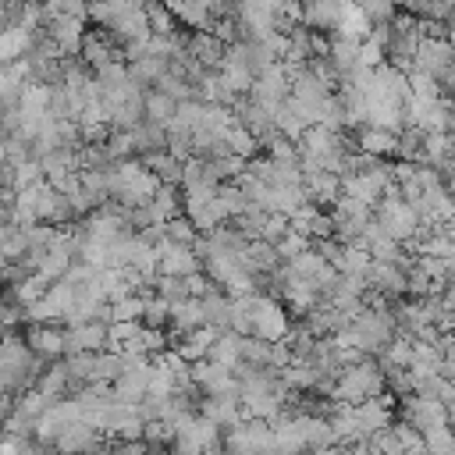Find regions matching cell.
<instances>
[{"label": "cell", "instance_id": "obj_7", "mask_svg": "<svg viewBox=\"0 0 455 455\" xmlns=\"http://www.w3.org/2000/svg\"><path fill=\"white\" fill-rule=\"evenodd\" d=\"M43 36L64 53V57H75L78 46H82V36H85V21L71 18V14H50L43 21Z\"/></svg>", "mask_w": 455, "mask_h": 455}, {"label": "cell", "instance_id": "obj_11", "mask_svg": "<svg viewBox=\"0 0 455 455\" xmlns=\"http://www.w3.org/2000/svg\"><path fill=\"white\" fill-rule=\"evenodd\" d=\"M213 338H217V334H213L210 327H196V331H188V334H178V338L171 341V352H174L178 359H185V363H199V359H206Z\"/></svg>", "mask_w": 455, "mask_h": 455}, {"label": "cell", "instance_id": "obj_4", "mask_svg": "<svg viewBox=\"0 0 455 455\" xmlns=\"http://www.w3.org/2000/svg\"><path fill=\"white\" fill-rule=\"evenodd\" d=\"M373 220L380 224V231H384L387 238H395V242H402V245H409V242L416 238V228H419V217H416L412 206L402 203V199H377Z\"/></svg>", "mask_w": 455, "mask_h": 455}, {"label": "cell", "instance_id": "obj_10", "mask_svg": "<svg viewBox=\"0 0 455 455\" xmlns=\"http://www.w3.org/2000/svg\"><path fill=\"white\" fill-rule=\"evenodd\" d=\"M107 348V323L85 320L75 327H64V355L71 352H103Z\"/></svg>", "mask_w": 455, "mask_h": 455}, {"label": "cell", "instance_id": "obj_13", "mask_svg": "<svg viewBox=\"0 0 455 455\" xmlns=\"http://www.w3.org/2000/svg\"><path fill=\"white\" fill-rule=\"evenodd\" d=\"M132 149H135V160L139 156H146V153H160L164 146H167V128H160V124H149V121H139L132 132Z\"/></svg>", "mask_w": 455, "mask_h": 455}, {"label": "cell", "instance_id": "obj_8", "mask_svg": "<svg viewBox=\"0 0 455 455\" xmlns=\"http://www.w3.org/2000/svg\"><path fill=\"white\" fill-rule=\"evenodd\" d=\"M196 416L210 419L217 430H228V427H235L238 419H245V416H242V405H238V395H203Z\"/></svg>", "mask_w": 455, "mask_h": 455}, {"label": "cell", "instance_id": "obj_2", "mask_svg": "<svg viewBox=\"0 0 455 455\" xmlns=\"http://www.w3.org/2000/svg\"><path fill=\"white\" fill-rule=\"evenodd\" d=\"M395 416H398L405 427H412L416 434H430V430H437V427H448L451 409L441 405V402H434V398L405 395V398L395 402Z\"/></svg>", "mask_w": 455, "mask_h": 455}, {"label": "cell", "instance_id": "obj_26", "mask_svg": "<svg viewBox=\"0 0 455 455\" xmlns=\"http://www.w3.org/2000/svg\"><path fill=\"white\" fill-rule=\"evenodd\" d=\"M21 455H50V451H46V448H39V444H36V441H32V444H28V448H25V451H21Z\"/></svg>", "mask_w": 455, "mask_h": 455}, {"label": "cell", "instance_id": "obj_9", "mask_svg": "<svg viewBox=\"0 0 455 455\" xmlns=\"http://www.w3.org/2000/svg\"><path fill=\"white\" fill-rule=\"evenodd\" d=\"M199 270V256L188 249V245H171V242H160L156 245V274H167V277H188Z\"/></svg>", "mask_w": 455, "mask_h": 455}, {"label": "cell", "instance_id": "obj_25", "mask_svg": "<svg viewBox=\"0 0 455 455\" xmlns=\"http://www.w3.org/2000/svg\"><path fill=\"white\" fill-rule=\"evenodd\" d=\"M320 455H352V448H348V444H331V448L320 451Z\"/></svg>", "mask_w": 455, "mask_h": 455}, {"label": "cell", "instance_id": "obj_24", "mask_svg": "<svg viewBox=\"0 0 455 455\" xmlns=\"http://www.w3.org/2000/svg\"><path fill=\"white\" fill-rule=\"evenodd\" d=\"M32 441L28 437H18V434H0V455H21Z\"/></svg>", "mask_w": 455, "mask_h": 455}, {"label": "cell", "instance_id": "obj_14", "mask_svg": "<svg viewBox=\"0 0 455 455\" xmlns=\"http://www.w3.org/2000/svg\"><path fill=\"white\" fill-rule=\"evenodd\" d=\"M174 107H178V103H174L171 96L156 92V89H146V92H142V121H149V124L167 128L171 117H174Z\"/></svg>", "mask_w": 455, "mask_h": 455}, {"label": "cell", "instance_id": "obj_1", "mask_svg": "<svg viewBox=\"0 0 455 455\" xmlns=\"http://www.w3.org/2000/svg\"><path fill=\"white\" fill-rule=\"evenodd\" d=\"M377 395H387V391H384V373L377 370L373 355H366L355 366H345L334 380V391H331V398L338 405H359V402L377 398Z\"/></svg>", "mask_w": 455, "mask_h": 455}, {"label": "cell", "instance_id": "obj_18", "mask_svg": "<svg viewBox=\"0 0 455 455\" xmlns=\"http://www.w3.org/2000/svg\"><path fill=\"white\" fill-rule=\"evenodd\" d=\"M352 4H355V11L366 18V25H370V28H377V25H387V21L398 14L395 0H352Z\"/></svg>", "mask_w": 455, "mask_h": 455}, {"label": "cell", "instance_id": "obj_20", "mask_svg": "<svg viewBox=\"0 0 455 455\" xmlns=\"http://www.w3.org/2000/svg\"><path fill=\"white\" fill-rule=\"evenodd\" d=\"M423 451L427 455H455V434H451V427H437V430L423 434Z\"/></svg>", "mask_w": 455, "mask_h": 455}, {"label": "cell", "instance_id": "obj_28", "mask_svg": "<svg viewBox=\"0 0 455 455\" xmlns=\"http://www.w3.org/2000/svg\"><path fill=\"white\" fill-rule=\"evenodd\" d=\"M419 455H427V451H419Z\"/></svg>", "mask_w": 455, "mask_h": 455}, {"label": "cell", "instance_id": "obj_12", "mask_svg": "<svg viewBox=\"0 0 455 455\" xmlns=\"http://www.w3.org/2000/svg\"><path fill=\"white\" fill-rule=\"evenodd\" d=\"M196 327H203V309H199V302H196V299L174 302L171 313H167V334L178 338V334H188V331H196Z\"/></svg>", "mask_w": 455, "mask_h": 455}, {"label": "cell", "instance_id": "obj_15", "mask_svg": "<svg viewBox=\"0 0 455 455\" xmlns=\"http://www.w3.org/2000/svg\"><path fill=\"white\" fill-rule=\"evenodd\" d=\"M206 363L213 366H224V370H235L238 366V334L224 331L210 341V352H206Z\"/></svg>", "mask_w": 455, "mask_h": 455}, {"label": "cell", "instance_id": "obj_19", "mask_svg": "<svg viewBox=\"0 0 455 455\" xmlns=\"http://www.w3.org/2000/svg\"><path fill=\"white\" fill-rule=\"evenodd\" d=\"M164 242H171V245H188L192 249V242H196V228L188 224V217H171V220H164Z\"/></svg>", "mask_w": 455, "mask_h": 455}, {"label": "cell", "instance_id": "obj_6", "mask_svg": "<svg viewBox=\"0 0 455 455\" xmlns=\"http://www.w3.org/2000/svg\"><path fill=\"white\" fill-rule=\"evenodd\" d=\"M21 338H25V348L32 355H39L43 363L64 359V327L60 323H25Z\"/></svg>", "mask_w": 455, "mask_h": 455}, {"label": "cell", "instance_id": "obj_17", "mask_svg": "<svg viewBox=\"0 0 455 455\" xmlns=\"http://www.w3.org/2000/svg\"><path fill=\"white\" fill-rule=\"evenodd\" d=\"M238 363H242V366H252V370L270 366V341H263V338H256V334L238 338Z\"/></svg>", "mask_w": 455, "mask_h": 455}, {"label": "cell", "instance_id": "obj_21", "mask_svg": "<svg viewBox=\"0 0 455 455\" xmlns=\"http://www.w3.org/2000/svg\"><path fill=\"white\" fill-rule=\"evenodd\" d=\"M288 231H291V228H288V217H284V213H267L259 238H263V242H270V245H277V242H281Z\"/></svg>", "mask_w": 455, "mask_h": 455}, {"label": "cell", "instance_id": "obj_23", "mask_svg": "<svg viewBox=\"0 0 455 455\" xmlns=\"http://www.w3.org/2000/svg\"><path fill=\"white\" fill-rule=\"evenodd\" d=\"M171 437H174V427L171 423H164V419L142 423V441L146 444H171Z\"/></svg>", "mask_w": 455, "mask_h": 455}, {"label": "cell", "instance_id": "obj_16", "mask_svg": "<svg viewBox=\"0 0 455 455\" xmlns=\"http://www.w3.org/2000/svg\"><path fill=\"white\" fill-rule=\"evenodd\" d=\"M149 206H153V213H156V220L164 224V220H171V217H178L181 213V188L178 185H156V192H153V199H149Z\"/></svg>", "mask_w": 455, "mask_h": 455}, {"label": "cell", "instance_id": "obj_3", "mask_svg": "<svg viewBox=\"0 0 455 455\" xmlns=\"http://www.w3.org/2000/svg\"><path fill=\"white\" fill-rule=\"evenodd\" d=\"M348 419H352L355 441H370L373 434H380L384 427L395 423V398L377 395V398H366L359 405H348Z\"/></svg>", "mask_w": 455, "mask_h": 455}, {"label": "cell", "instance_id": "obj_22", "mask_svg": "<svg viewBox=\"0 0 455 455\" xmlns=\"http://www.w3.org/2000/svg\"><path fill=\"white\" fill-rule=\"evenodd\" d=\"M274 249H277V256H281V263H288V259H295L299 252H306V249H309V238H302V235H295V231H288V235H284V238H281V242H277Z\"/></svg>", "mask_w": 455, "mask_h": 455}, {"label": "cell", "instance_id": "obj_27", "mask_svg": "<svg viewBox=\"0 0 455 455\" xmlns=\"http://www.w3.org/2000/svg\"><path fill=\"white\" fill-rule=\"evenodd\" d=\"M199 455H220V451H199Z\"/></svg>", "mask_w": 455, "mask_h": 455}, {"label": "cell", "instance_id": "obj_5", "mask_svg": "<svg viewBox=\"0 0 455 455\" xmlns=\"http://www.w3.org/2000/svg\"><path fill=\"white\" fill-rule=\"evenodd\" d=\"M103 448H107V437L85 419H75L60 427V434L50 444V455H100Z\"/></svg>", "mask_w": 455, "mask_h": 455}]
</instances>
